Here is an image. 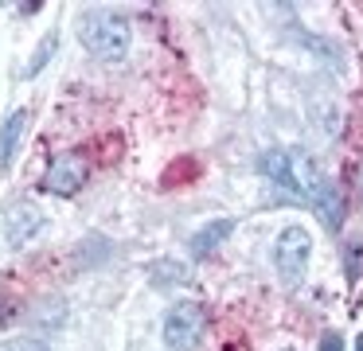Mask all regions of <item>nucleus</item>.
Instances as JSON below:
<instances>
[{"label":"nucleus","mask_w":363,"mask_h":351,"mask_svg":"<svg viewBox=\"0 0 363 351\" xmlns=\"http://www.w3.org/2000/svg\"><path fill=\"white\" fill-rule=\"evenodd\" d=\"M74 35L102 62H121L129 55V47H133V28L113 8H82L74 16Z\"/></svg>","instance_id":"obj_1"},{"label":"nucleus","mask_w":363,"mask_h":351,"mask_svg":"<svg viewBox=\"0 0 363 351\" xmlns=\"http://www.w3.org/2000/svg\"><path fill=\"white\" fill-rule=\"evenodd\" d=\"M203 304L199 301H176L172 308L164 312V347L168 351H196L199 335H203Z\"/></svg>","instance_id":"obj_2"},{"label":"nucleus","mask_w":363,"mask_h":351,"mask_svg":"<svg viewBox=\"0 0 363 351\" xmlns=\"http://www.w3.org/2000/svg\"><path fill=\"white\" fill-rule=\"evenodd\" d=\"M308 257H313V234L305 226H285L274 238V269L281 273L289 285H297L308 269Z\"/></svg>","instance_id":"obj_3"},{"label":"nucleus","mask_w":363,"mask_h":351,"mask_svg":"<svg viewBox=\"0 0 363 351\" xmlns=\"http://www.w3.org/2000/svg\"><path fill=\"white\" fill-rule=\"evenodd\" d=\"M86 179H90V164L82 160L79 152H63V156H55V160L48 164V172H43V191H51V195H79L82 187H86Z\"/></svg>","instance_id":"obj_4"},{"label":"nucleus","mask_w":363,"mask_h":351,"mask_svg":"<svg viewBox=\"0 0 363 351\" xmlns=\"http://www.w3.org/2000/svg\"><path fill=\"white\" fill-rule=\"evenodd\" d=\"M0 226H4V242H9L12 250H20V246H28V242L43 230V211L35 207L32 199H16V203L4 207Z\"/></svg>","instance_id":"obj_5"},{"label":"nucleus","mask_w":363,"mask_h":351,"mask_svg":"<svg viewBox=\"0 0 363 351\" xmlns=\"http://www.w3.org/2000/svg\"><path fill=\"white\" fill-rule=\"evenodd\" d=\"M258 168H262V176H269L277 187H281V191H289V195H305V191H301V184H297V172H293L289 152H281V148H269V152H262Z\"/></svg>","instance_id":"obj_6"},{"label":"nucleus","mask_w":363,"mask_h":351,"mask_svg":"<svg viewBox=\"0 0 363 351\" xmlns=\"http://www.w3.org/2000/svg\"><path fill=\"white\" fill-rule=\"evenodd\" d=\"M28 125H32L28 109H16V113L4 117V125H0V172L12 168V160H16V148H20V140H24Z\"/></svg>","instance_id":"obj_7"},{"label":"nucleus","mask_w":363,"mask_h":351,"mask_svg":"<svg viewBox=\"0 0 363 351\" xmlns=\"http://www.w3.org/2000/svg\"><path fill=\"white\" fill-rule=\"evenodd\" d=\"M235 234V218H215V223H207V226H199L196 234H191V242H188V250H191V257H207V254H215V250L223 246V242Z\"/></svg>","instance_id":"obj_8"},{"label":"nucleus","mask_w":363,"mask_h":351,"mask_svg":"<svg viewBox=\"0 0 363 351\" xmlns=\"http://www.w3.org/2000/svg\"><path fill=\"white\" fill-rule=\"evenodd\" d=\"M149 281H152L157 289H172V285H184V281H188V269H184V262L157 257V262L149 265Z\"/></svg>","instance_id":"obj_9"},{"label":"nucleus","mask_w":363,"mask_h":351,"mask_svg":"<svg viewBox=\"0 0 363 351\" xmlns=\"http://www.w3.org/2000/svg\"><path fill=\"white\" fill-rule=\"evenodd\" d=\"M55 47H59V35H55V31H48V35H43V43L35 47V55L28 59V67H24V78H35V74H40V70L51 62V55H55Z\"/></svg>","instance_id":"obj_10"},{"label":"nucleus","mask_w":363,"mask_h":351,"mask_svg":"<svg viewBox=\"0 0 363 351\" xmlns=\"http://www.w3.org/2000/svg\"><path fill=\"white\" fill-rule=\"evenodd\" d=\"M0 351H51V347L43 340H35V335H16V340L0 343Z\"/></svg>","instance_id":"obj_11"},{"label":"nucleus","mask_w":363,"mask_h":351,"mask_svg":"<svg viewBox=\"0 0 363 351\" xmlns=\"http://www.w3.org/2000/svg\"><path fill=\"white\" fill-rule=\"evenodd\" d=\"M359 254H363V246H359V242H352V246H347V281L359 277Z\"/></svg>","instance_id":"obj_12"},{"label":"nucleus","mask_w":363,"mask_h":351,"mask_svg":"<svg viewBox=\"0 0 363 351\" xmlns=\"http://www.w3.org/2000/svg\"><path fill=\"white\" fill-rule=\"evenodd\" d=\"M320 351H344V335H340V332H324L320 335Z\"/></svg>","instance_id":"obj_13"},{"label":"nucleus","mask_w":363,"mask_h":351,"mask_svg":"<svg viewBox=\"0 0 363 351\" xmlns=\"http://www.w3.org/2000/svg\"><path fill=\"white\" fill-rule=\"evenodd\" d=\"M355 351H363V335H355Z\"/></svg>","instance_id":"obj_14"},{"label":"nucleus","mask_w":363,"mask_h":351,"mask_svg":"<svg viewBox=\"0 0 363 351\" xmlns=\"http://www.w3.org/2000/svg\"><path fill=\"white\" fill-rule=\"evenodd\" d=\"M285 351H289V347H285Z\"/></svg>","instance_id":"obj_15"}]
</instances>
